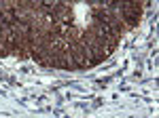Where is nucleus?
<instances>
[{"label": "nucleus", "instance_id": "obj_1", "mask_svg": "<svg viewBox=\"0 0 159 118\" xmlns=\"http://www.w3.org/2000/svg\"><path fill=\"white\" fill-rule=\"evenodd\" d=\"M142 2H119V17H121L125 30H132L142 19Z\"/></svg>", "mask_w": 159, "mask_h": 118}]
</instances>
